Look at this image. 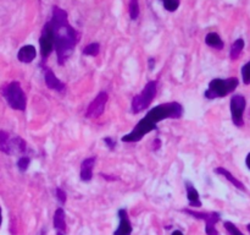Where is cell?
Here are the masks:
<instances>
[{
    "instance_id": "6da1fadb",
    "label": "cell",
    "mask_w": 250,
    "mask_h": 235,
    "mask_svg": "<svg viewBox=\"0 0 250 235\" xmlns=\"http://www.w3.org/2000/svg\"><path fill=\"white\" fill-rule=\"evenodd\" d=\"M55 38V51L58 55V64L63 65L75 50L78 42L77 32L68 22L67 12L58 6L53 7V16L50 20Z\"/></svg>"
},
{
    "instance_id": "7a4b0ae2",
    "label": "cell",
    "mask_w": 250,
    "mask_h": 235,
    "mask_svg": "<svg viewBox=\"0 0 250 235\" xmlns=\"http://www.w3.org/2000/svg\"><path fill=\"white\" fill-rule=\"evenodd\" d=\"M183 114L182 105L178 102H168L156 105L150 109L146 115V119L153 125H158L159 122L166 119H180Z\"/></svg>"
},
{
    "instance_id": "3957f363",
    "label": "cell",
    "mask_w": 250,
    "mask_h": 235,
    "mask_svg": "<svg viewBox=\"0 0 250 235\" xmlns=\"http://www.w3.org/2000/svg\"><path fill=\"white\" fill-rule=\"evenodd\" d=\"M239 85V81L237 77L229 78H214L210 81L209 87L204 92L205 98L208 99H216V98H222L229 95V93L233 92Z\"/></svg>"
},
{
    "instance_id": "277c9868",
    "label": "cell",
    "mask_w": 250,
    "mask_h": 235,
    "mask_svg": "<svg viewBox=\"0 0 250 235\" xmlns=\"http://www.w3.org/2000/svg\"><path fill=\"white\" fill-rule=\"evenodd\" d=\"M156 91H158V82L156 81H149L144 86L143 91L139 94L134 95L133 99H132V113L139 114L143 110H146V108H149V105L151 104V102L155 98Z\"/></svg>"
},
{
    "instance_id": "5b68a950",
    "label": "cell",
    "mask_w": 250,
    "mask_h": 235,
    "mask_svg": "<svg viewBox=\"0 0 250 235\" xmlns=\"http://www.w3.org/2000/svg\"><path fill=\"white\" fill-rule=\"evenodd\" d=\"M4 98L6 99L7 104L16 110H24L26 109V94L22 90L21 85L17 81L9 83L2 91Z\"/></svg>"
},
{
    "instance_id": "8992f818",
    "label": "cell",
    "mask_w": 250,
    "mask_h": 235,
    "mask_svg": "<svg viewBox=\"0 0 250 235\" xmlns=\"http://www.w3.org/2000/svg\"><path fill=\"white\" fill-rule=\"evenodd\" d=\"M183 212L190 214L192 217L198 218V219L205 220V233L207 235H219V232L216 229V223L220 220V214L217 212H197L192 210H183Z\"/></svg>"
},
{
    "instance_id": "52a82bcc",
    "label": "cell",
    "mask_w": 250,
    "mask_h": 235,
    "mask_svg": "<svg viewBox=\"0 0 250 235\" xmlns=\"http://www.w3.org/2000/svg\"><path fill=\"white\" fill-rule=\"evenodd\" d=\"M0 151L6 154L26 151V142L21 137L11 139L6 131H0Z\"/></svg>"
},
{
    "instance_id": "ba28073f",
    "label": "cell",
    "mask_w": 250,
    "mask_h": 235,
    "mask_svg": "<svg viewBox=\"0 0 250 235\" xmlns=\"http://www.w3.org/2000/svg\"><path fill=\"white\" fill-rule=\"evenodd\" d=\"M39 44H41L42 58H43V60H45L53 53L54 49H55V38H54V32L50 21L46 22L45 26L43 27L41 39H39Z\"/></svg>"
},
{
    "instance_id": "9c48e42d",
    "label": "cell",
    "mask_w": 250,
    "mask_h": 235,
    "mask_svg": "<svg viewBox=\"0 0 250 235\" xmlns=\"http://www.w3.org/2000/svg\"><path fill=\"white\" fill-rule=\"evenodd\" d=\"M247 100L243 95L236 94L231 98L229 102V108H231V117L232 121L237 127H242L244 125L243 114L246 110Z\"/></svg>"
},
{
    "instance_id": "30bf717a",
    "label": "cell",
    "mask_w": 250,
    "mask_h": 235,
    "mask_svg": "<svg viewBox=\"0 0 250 235\" xmlns=\"http://www.w3.org/2000/svg\"><path fill=\"white\" fill-rule=\"evenodd\" d=\"M107 99H109V94L106 92L102 91L100 93H98L97 97L88 105L87 110H85V118L87 119H98V118L102 117L105 110Z\"/></svg>"
},
{
    "instance_id": "8fae6325",
    "label": "cell",
    "mask_w": 250,
    "mask_h": 235,
    "mask_svg": "<svg viewBox=\"0 0 250 235\" xmlns=\"http://www.w3.org/2000/svg\"><path fill=\"white\" fill-rule=\"evenodd\" d=\"M44 81H45V85L49 90L58 91V92H63L66 88L65 83L56 77L55 73H54V71L51 70L50 68L44 69Z\"/></svg>"
},
{
    "instance_id": "7c38bea8",
    "label": "cell",
    "mask_w": 250,
    "mask_h": 235,
    "mask_svg": "<svg viewBox=\"0 0 250 235\" xmlns=\"http://www.w3.org/2000/svg\"><path fill=\"white\" fill-rule=\"evenodd\" d=\"M119 219L120 224L119 228L114 232V235H131L132 234V224L131 220H129L128 213H127L126 210L121 208L119 210Z\"/></svg>"
},
{
    "instance_id": "4fadbf2b",
    "label": "cell",
    "mask_w": 250,
    "mask_h": 235,
    "mask_svg": "<svg viewBox=\"0 0 250 235\" xmlns=\"http://www.w3.org/2000/svg\"><path fill=\"white\" fill-rule=\"evenodd\" d=\"M95 162H97V157H88L81 164V180L87 183V181H90L93 178V169H94Z\"/></svg>"
},
{
    "instance_id": "5bb4252c",
    "label": "cell",
    "mask_w": 250,
    "mask_h": 235,
    "mask_svg": "<svg viewBox=\"0 0 250 235\" xmlns=\"http://www.w3.org/2000/svg\"><path fill=\"white\" fill-rule=\"evenodd\" d=\"M37 56V50L33 46L28 44V46H23L17 53V59H19L21 63L28 64L36 59Z\"/></svg>"
},
{
    "instance_id": "9a60e30c",
    "label": "cell",
    "mask_w": 250,
    "mask_h": 235,
    "mask_svg": "<svg viewBox=\"0 0 250 235\" xmlns=\"http://www.w3.org/2000/svg\"><path fill=\"white\" fill-rule=\"evenodd\" d=\"M186 191H187V198L190 207H200L202 201H200L199 192H198L197 188L189 181H186Z\"/></svg>"
},
{
    "instance_id": "2e32d148",
    "label": "cell",
    "mask_w": 250,
    "mask_h": 235,
    "mask_svg": "<svg viewBox=\"0 0 250 235\" xmlns=\"http://www.w3.org/2000/svg\"><path fill=\"white\" fill-rule=\"evenodd\" d=\"M215 173L220 174V175L224 176L225 179H227V180H229V183L232 184V185L236 186V188H239V190H242V191H246L247 190L246 186H244V184L242 183V181H239L238 179L236 178V176L232 175V174L229 173V171L227 170V169H225L224 166H219V168L215 169Z\"/></svg>"
},
{
    "instance_id": "e0dca14e",
    "label": "cell",
    "mask_w": 250,
    "mask_h": 235,
    "mask_svg": "<svg viewBox=\"0 0 250 235\" xmlns=\"http://www.w3.org/2000/svg\"><path fill=\"white\" fill-rule=\"evenodd\" d=\"M54 228L59 232H66V215L62 208H58L54 213Z\"/></svg>"
},
{
    "instance_id": "ac0fdd59",
    "label": "cell",
    "mask_w": 250,
    "mask_h": 235,
    "mask_svg": "<svg viewBox=\"0 0 250 235\" xmlns=\"http://www.w3.org/2000/svg\"><path fill=\"white\" fill-rule=\"evenodd\" d=\"M205 43L209 47H211V48L217 49V50H221L225 47L224 41H222L221 37L216 32H210V33H208L207 37H205Z\"/></svg>"
},
{
    "instance_id": "d6986e66",
    "label": "cell",
    "mask_w": 250,
    "mask_h": 235,
    "mask_svg": "<svg viewBox=\"0 0 250 235\" xmlns=\"http://www.w3.org/2000/svg\"><path fill=\"white\" fill-rule=\"evenodd\" d=\"M244 49V39L238 38L231 47V50H229V56H231L232 60H236L238 59V56L241 55L242 50Z\"/></svg>"
},
{
    "instance_id": "ffe728a7",
    "label": "cell",
    "mask_w": 250,
    "mask_h": 235,
    "mask_svg": "<svg viewBox=\"0 0 250 235\" xmlns=\"http://www.w3.org/2000/svg\"><path fill=\"white\" fill-rule=\"evenodd\" d=\"M99 51H100V44L99 43H90L83 48L82 53H83V55L97 56L98 54H99Z\"/></svg>"
},
{
    "instance_id": "44dd1931",
    "label": "cell",
    "mask_w": 250,
    "mask_h": 235,
    "mask_svg": "<svg viewBox=\"0 0 250 235\" xmlns=\"http://www.w3.org/2000/svg\"><path fill=\"white\" fill-rule=\"evenodd\" d=\"M129 16L132 20H137L139 16V2L138 0L129 1Z\"/></svg>"
},
{
    "instance_id": "7402d4cb",
    "label": "cell",
    "mask_w": 250,
    "mask_h": 235,
    "mask_svg": "<svg viewBox=\"0 0 250 235\" xmlns=\"http://www.w3.org/2000/svg\"><path fill=\"white\" fill-rule=\"evenodd\" d=\"M165 10L170 12H175L180 7V0H161Z\"/></svg>"
},
{
    "instance_id": "603a6c76",
    "label": "cell",
    "mask_w": 250,
    "mask_h": 235,
    "mask_svg": "<svg viewBox=\"0 0 250 235\" xmlns=\"http://www.w3.org/2000/svg\"><path fill=\"white\" fill-rule=\"evenodd\" d=\"M224 225H225V229L229 232V235H244L243 233H242L241 230L236 227V224H233V223L225 222Z\"/></svg>"
},
{
    "instance_id": "cb8c5ba5",
    "label": "cell",
    "mask_w": 250,
    "mask_h": 235,
    "mask_svg": "<svg viewBox=\"0 0 250 235\" xmlns=\"http://www.w3.org/2000/svg\"><path fill=\"white\" fill-rule=\"evenodd\" d=\"M242 78L246 85H250V60L242 68Z\"/></svg>"
},
{
    "instance_id": "d4e9b609",
    "label": "cell",
    "mask_w": 250,
    "mask_h": 235,
    "mask_svg": "<svg viewBox=\"0 0 250 235\" xmlns=\"http://www.w3.org/2000/svg\"><path fill=\"white\" fill-rule=\"evenodd\" d=\"M29 158L28 157H21V158L19 159V162H17V166H19V169L21 171H26L27 169H28V165H29Z\"/></svg>"
},
{
    "instance_id": "484cf974",
    "label": "cell",
    "mask_w": 250,
    "mask_h": 235,
    "mask_svg": "<svg viewBox=\"0 0 250 235\" xmlns=\"http://www.w3.org/2000/svg\"><path fill=\"white\" fill-rule=\"evenodd\" d=\"M55 192H56V197H58V200L60 201V202L62 203V205H65L66 198H67V196H66L65 191H63L62 188H56Z\"/></svg>"
},
{
    "instance_id": "4316f807",
    "label": "cell",
    "mask_w": 250,
    "mask_h": 235,
    "mask_svg": "<svg viewBox=\"0 0 250 235\" xmlns=\"http://www.w3.org/2000/svg\"><path fill=\"white\" fill-rule=\"evenodd\" d=\"M103 141L105 142V143H106V147H109L110 149H111V151H114L115 149V147H116V141H115L114 139H112V137H104V140H103Z\"/></svg>"
},
{
    "instance_id": "83f0119b",
    "label": "cell",
    "mask_w": 250,
    "mask_h": 235,
    "mask_svg": "<svg viewBox=\"0 0 250 235\" xmlns=\"http://www.w3.org/2000/svg\"><path fill=\"white\" fill-rule=\"evenodd\" d=\"M160 147H161V141L159 139H155V141L153 142V149L154 151H158Z\"/></svg>"
},
{
    "instance_id": "f1b7e54d",
    "label": "cell",
    "mask_w": 250,
    "mask_h": 235,
    "mask_svg": "<svg viewBox=\"0 0 250 235\" xmlns=\"http://www.w3.org/2000/svg\"><path fill=\"white\" fill-rule=\"evenodd\" d=\"M246 164H247V166H248V169L250 170V153L248 154V156H247V158H246Z\"/></svg>"
},
{
    "instance_id": "f546056e",
    "label": "cell",
    "mask_w": 250,
    "mask_h": 235,
    "mask_svg": "<svg viewBox=\"0 0 250 235\" xmlns=\"http://www.w3.org/2000/svg\"><path fill=\"white\" fill-rule=\"evenodd\" d=\"M171 235H183V233L180 232V230H175V232H173Z\"/></svg>"
},
{
    "instance_id": "4dcf8cb0",
    "label": "cell",
    "mask_w": 250,
    "mask_h": 235,
    "mask_svg": "<svg viewBox=\"0 0 250 235\" xmlns=\"http://www.w3.org/2000/svg\"><path fill=\"white\" fill-rule=\"evenodd\" d=\"M1 220H2V218H1V208H0V225H1Z\"/></svg>"
},
{
    "instance_id": "1f68e13d",
    "label": "cell",
    "mask_w": 250,
    "mask_h": 235,
    "mask_svg": "<svg viewBox=\"0 0 250 235\" xmlns=\"http://www.w3.org/2000/svg\"><path fill=\"white\" fill-rule=\"evenodd\" d=\"M56 235H63V233L62 232H59V230H58V232H56Z\"/></svg>"
},
{
    "instance_id": "d6a6232c",
    "label": "cell",
    "mask_w": 250,
    "mask_h": 235,
    "mask_svg": "<svg viewBox=\"0 0 250 235\" xmlns=\"http://www.w3.org/2000/svg\"><path fill=\"white\" fill-rule=\"evenodd\" d=\"M248 230L250 232V224H248Z\"/></svg>"
}]
</instances>
